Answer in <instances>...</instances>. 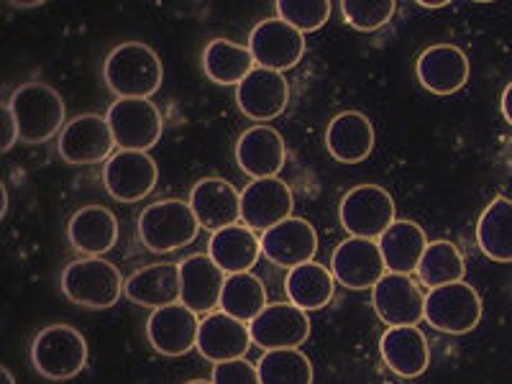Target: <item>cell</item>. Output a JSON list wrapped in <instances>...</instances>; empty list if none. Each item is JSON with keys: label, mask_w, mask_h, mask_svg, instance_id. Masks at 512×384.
Masks as SVG:
<instances>
[{"label": "cell", "mask_w": 512, "mask_h": 384, "mask_svg": "<svg viewBox=\"0 0 512 384\" xmlns=\"http://www.w3.org/2000/svg\"><path fill=\"white\" fill-rule=\"evenodd\" d=\"M379 354L390 372L415 379L431 364V346L418 326H390L379 338Z\"/></svg>", "instance_id": "cell-23"}, {"label": "cell", "mask_w": 512, "mask_h": 384, "mask_svg": "<svg viewBox=\"0 0 512 384\" xmlns=\"http://www.w3.org/2000/svg\"><path fill=\"white\" fill-rule=\"evenodd\" d=\"M72 249L85 256H103L118 241V218L105 205H85L75 210L67 223Z\"/></svg>", "instance_id": "cell-25"}, {"label": "cell", "mask_w": 512, "mask_h": 384, "mask_svg": "<svg viewBox=\"0 0 512 384\" xmlns=\"http://www.w3.org/2000/svg\"><path fill=\"white\" fill-rule=\"evenodd\" d=\"M159 167L146 152L118 149L103 167V185L118 203H139L157 187Z\"/></svg>", "instance_id": "cell-12"}, {"label": "cell", "mask_w": 512, "mask_h": 384, "mask_svg": "<svg viewBox=\"0 0 512 384\" xmlns=\"http://www.w3.org/2000/svg\"><path fill=\"white\" fill-rule=\"evenodd\" d=\"M105 85L118 98H152L164 80V67L159 54L149 44L126 41L118 44L103 67Z\"/></svg>", "instance_id": "cell-1"}, {"label": "cell", "mask_w": 512, "mask_h": 384, "mask_svg": "<svg viewBox=\"0 0 512 384\" xmlns=\"http://www.w3.org/2000/svg\"><path fill=\"white\" fill-rule=\"evenodd\" d=\"M0 192H3V210H0V213L6 216V213H8V190H6V185L0 187Z\"/></svg>", "instance_id": "cell-42"}, {"label": "cell", "mask_w": 512, "mask_h": 384, "mask_svg": "<svg viewBox=\"0 0 512 384\" xmlns=\"http://www.w3.org/2000/svg\"><path fill=\"white\" fill-rule=\"evenodd\" d=\"M192 213L200 228L216 233L241 221V192L223 177H203L190 190Z\"/></svg>", "instance_id": "cell-17"}, {"label": "cell", "mask_w": 512, "mask_h": 384, "mask_svg": "<svg viewBox=\"0 0 512 384\" xmlns=\"http://www.w3.org/2000/svg\"><path fill=\"white\" fill-rule=\"evenodd\" d=\"M185 384H213V379H190V382Z\"/></svg>", "instance_id": "cell-44"}, {"label": "cell", "mask_w": 512, "mask_h": 384, "mask_svg": "<svg viewBox=\"0 0 512 384\" xmlns=\"http://www.w3.org/2000/svg\"><path fill=\"white\" fill-rule=\"evenodd\" d=\"M31 364L44 379L64 382L88 367V341L72 326H49L31 344Z\"/></svg>", "instance_id": "cell-5"}, {"label": "cell", "mask_w": 512, "mask_h": 384, "mask_svg": "<svg viewBox=\"0 0 512 384\" xmlns=\"http://www.w3.org/2000/svg\"><path fill=\"white\" fill-rule=\"evenodd\" d=\"M126 297L131 303L144 305V308H164V305L180 303L182 280L180 264L159 262L149 267L136 269L126 280Z\"/></svg>", "instance_id": "cell-26"}, {"label": "cell", "mask_w": 512, "mask_h": 384, "mask_svg": "<svg viewBox=\"0 0 512 384\" xmlns=\"http://www.w3.org/2000/svg\"><path fill=\"white\" fill-rule=\"evenodd\" d=\"M111 123L98 113H82L72 118L59 134V157L67 164H98L113 157Z\"/></svg>", "instance_id": "cell-10"}, {"label": "cell", "mask_w": 512, "mask_h": 384, "mask_svg": "<svg viewBox=\"0 0 512 384\" xmlns=\"http://www.w3.org/2000/svg\"><path fill=\"white\" fill-rule=\"evenodd\" d=\"M213 384H262L259 372H256V364L246 359H233L223 361L213 367Z\"/></svg>", "instance_id": "cell-38"}, {"label": "cell", "mask_w": 512, "mask_h": 384, "mask_svg": "<svg viewBox=\"0 0 512 384\" xmlns=\"http://www.w3.org/2000/svg\"><path fill=\"white\" fill-rule=\"evenodd\" d=\"M182 297L180 303L187 305L192 313L208 315L216 305H221L226 274L208 254L187 256L180 262Z\"/></svg>", "instance_id": "cell-24"}, {"label": "cell", "mask_w": 512, "mask_h": 384, "mask_svg": "<svg viewBox=\"0 0 512 384\" xmlns=\"http://www.w3.org/2000/svg\"><path fill=\"white\" fill-rule=\"evenodd\" d=\"M295 198L285 180L267 177V180H251L241 190V221L251 231H269L292 218Z\"/></svg>", "instance_id": "cell-14"}, {"label": "cell", "mask_w": 512, "mask_h": 384, "mask_svg": "<svg viewBox=\"0 0 512 384\" xmlns=\"http://www.w3.org/2000/svg\"><path fill=\"white\" fill-rule=\"evenodd\" d=\"M262 254L282 269L303 267L318 254V233L305 218H287L262 233Z\"/></svg>", "instance_id": "cell-19"}, {"label": "cell", "mask_w": 512, "mask_h": 384, "mask_svg": "<svg viewBox=\"0 0 512 384\" xmlns=\"http://www.w3.org/2000/svg\"><path fill=\"white\" fill-rule=\"evenodd\" d=\"M379 251L384 256L387 272L392 274H413L418 272V264L428 249V236L423 228L413 221H395L387 231L379 236Z\"/></svg>", "instance_id": "cell-29"}, {"label": "cell", "mask_w": 512, "mask_h": 384, "mask_svg": "<svg viewBox=\"0 0 512 384\" xmlns=\"http://www.w3.org/2000/svg\"><path fill=\"white\" fill-rule=\"evenodd\" d=\"M11 111L16 118L18 136L26 144H44L52 136L62 134L64 100L47 82H24L11 95Z\"/></svg>", "instance_id": "cell-4"}, {"label": "cell", "mask_w": 512, "mask_h": 384, "mask_svg": "<svg viewBox=\"0 0 512 384\" xmlns=\"http://www.w3.org/2000/svg\"><path fill=\"white\" fill-rule=\"evenodd\" d=\"M208 256L223 269L226 277L251 272V267L262 256V236H256V231L236 223V226L210 233Z\"/></svg>", "instance_id": "cell-28"}, {"label": "cell", "mask_w": 512, "mask_h": 384, "mask_svg": "<svg viewBox=\"0 0 512 384\" xmlns=\"http://www.w3.org/2000/svg\"><path fill=\"white\" fill-rule=\"evenodd\" d=\"M285 292L292 305L310 313V310H320L331 303L333 292H336V277L323 264L308 262L303 267L290 269L285 280Z\"/></svg>", "instance_id": "cell-31"}, {"label": "cell", "mask_w": 512, "mask_h": 384, "mask_svg": "<svg viewBox=\"0 0 512 384\" xmlns=\"http://www.w3.org/2000/svg\"><path fill=\"white\" fill-rule=\"evenodd\" d=\"M331 272L346 290H374V285L387 274V264L377 241L349 236L333 249Z\"/></svg>", "instance_id": "cell-11"}, {"label": "cell", "mask_w": 512, "mask_h": 384, "mask_svg": "<svg viewBox=\"0 0 512 384\" xmlns=\"http://www.w3.org/2000/svg\"><path fill=\"white\" fill-rule=\"evenodd\" d=\"M267 305V290H264V282L256 274H228L221 295L223 313L244 320V323H251Z\"/></svg>", "instance_id": "cell-34"}, {"label": "cell", "mask_w": 512, "mask_h": 384, "mask_svg": "<svg viewBox=\"0 0 512 384\" xmlns=\"http://www.w3.org/2000/svg\"><path fill=\"white\" fill-rule=\"evenodd\" d=\"M415 75L428 93L454 95L469 80V57L454 44H433L420 52Z\"/></svg>", "instance_id": "cell-22"}, {"label": "cell", "mask_w": 512, "mask_h": 384, "mask_svg": "<svg viewBox=\"0 0 512 384\" xmlns=\"http://www.w3.org/2000/svg\"><path fill=\"white\" fill-rule=\"evenodd\" d=\"M326 146L336 162L359 164L374 152V126L364 113H338L326 128Z\"/></svg>", "instance_id": "cell-27"}, {"label": "cell", "mask_w": 512, "mask_h": 384, "mask_svg": "<svg viewBox=\"0 0 512 384\" xmlns=\"http://www.w3.org/2000/svg\"><path fill=\"white\" fill-rule=\"evenodd\" d=\"M59 282L70 303L93 310L113 308L126 292V280L118 267L103 256H82L77 262L67 264Z\"/></svg>", "instance_id": "cell-2"}, {"label": "cell", "mask_w": 512, "mask_h": 384, "mask_svg": "<svg viewBox=\"0 0 512 384\" xmlns=\"http://www.w3.org/2000/svg\"><path fill=\"white\" fill-rule=\"evenodd\" d=\"M0 384H16V379H13V374L6 367L0 369Z\"/></svg>", "instance_id": "cell-41"}, {"label": "cell", "mask_w": 512, "mask_h": 384, "mask_svg": "<svg viewBox=\"0 0 512 384\" xmlns=\"http://www.w3.org/2000/svg\"><path fill=\"white\" fill-rule=\"evenodd\" d=\"M251 331L244 320L233 318V315L216 310L208 313L200 320L198 331V354L203 359L213 361V364H223V361L244 359L246 351L251 349Z\"/></svg>", "instance_id": "cell-18"}, {"label": "cell", "mask_w": 512, "mask_h": 384, "mask_svg": "<svg viewBox=\"0 0 512 384\" xmlns=\"http://www.w3.org/2000/svg\"><path fill=\"white\" fill-rule=\"evenodd\" d=\"M251 341L264 351L300 349L310 338V318L292 303H269L249 323Z\"/></svg>", "instance_id": "cell-13"}, {"label": "cell", "mask_w": 512, "mask_h": 384, "mask_svg": "<svg viewBox=\"0 0 512 384\" xmlns=\"http://www.w3.org/2000/svg\"><path fill=\"white\" fill-rule=\"evenodd\" d=\"M249 52L256 67L272 72L292 70L305 54V34L292 29L282 18H264L251 29Z\"/></svg>", "instance_id": "cell-9"}, {"label": "cell", "mask_w": 512, "mask_h": 384, "mask_svg": "<svg viewBox=\"0 0 512 384\" xmlns=\"http://www.w3.org/2000/svg\"><path fill=\"white\" fill-rule=\"evenodd\" d=\"M200 223L190 200L167 198L141 210L139 239L154 254H172L198 239Z\"/></svg>", "instance_id": "cell-3"}, {"label": "cell", "mask_w": 512, "mask_h": 384, "mask_svg": "<svg viewBox=\"0 0 512 384\" xmlns=\"http://www.w3.org/2000/svg\"><path fill=\"white\" fill-rule=\"evenodd\" d=\"M333 6L328 0H280L277 3V18L297 29L300 34L318 31L331 18Z\"/></svg>", "instance_id": "cell-36"}, {"label": "cell", "mask_w": 512, "mask_h": 384, "mask_svg": "<svg viewBox=\"0 0 512 384\" xmlns=\"http://www.w3.org/2000/svg\"><path fill=\"white\" fill-rule=\"evenodd\" d=\"M418 6L420 8H443V6H448V3H446V0H441V3H423V0H420Z\"/></svg>", "instance_id": "cell-43"}, {"label": "cell", "mask_w": 512, "mask_h": 384, "mask_svg": "<svg viewBox=\"0 0 512 384\" xmlns=\"http://www.w3.org/2000/svg\"><path fill=\"white\" fill-rule=\"evenodd\" d=\"M425 320L448 336L472 333L482 320V297L469 282H451L425 295Z\"/></svg>", "instance_id": "cell-6"}, {"label": "cell", "mask_w": 512, "mask_h": 384, "mask_svg": "<svg viewBox=\"0 0 512 384\" xmlns=\"http://www.w3.org/2000/svg\"><path fill=\"white\" fill-rule=\"evenodd\" d=\"M477 246L492 262H512V200L495 198L477 221Z\"/></svg>", "instance_id": "cell-32"}, {"label": "cell", "mask_w": 512, "mask_h": 384, "mask_svg": "<svg viewBox=\"0 0 512 384\" xmlns=\"http://www.w3.org/2000/svg\"><path fill=\"white\" fill-rule=\"evenodd\" d=\"M287 103H290V85L282 72L256 67L236 88V105L251 121H272L285 113Z\"/></svg>", "instance_id": "cell-21"}, {"label": "cell", "mask_w": 512, "mask_h": 384, "mask_svg": "<svg viewBox=\"0 0 512 384\" xmlns=\"http://www.w3.org/2000/svg\"><path fill=\"white\" fill-rule=\"evenodd\" d=\"M397 11V3L392 0H344L341 13L346 24L356 31H377L384 24H390Z\"/></svg>", "instance_id": "cell-37"}, {"label": "cell", "mask_w": 512, "mask_h": 384, "mask_svg": "<svg viewBox=\"0 0 512 384\" xmlns=\"http://www.w3.org/2000/svg\"><path fill=\"white\" fill-rule=\"evenodd\" d=\"M372 303L387 326H418L425 318V295L408 274H384L374 285Z\"/></svg>", "instance_id": "cell-16"}, {"label": "cell", "mask_w": 512, "mask_h": 384, "mask_svg": "<svg viewBox=\"0 0 512 384\" xmlns=\"http://www.w3.org/2000/svg\"><path fill=\"white\" fill-rule=\"evenodd\" d=\"M200 320L187 305L175 303L152 310L146 320V338L157 354L185 356L198 346Z\"/></svg>", "instance_id": "cell-15"}, {"label": "cell", "mask_w": 512, "mask_h": 384, "mask_svg": "<svg viewBox=\"0 0 512 384\" xmlns=\"http://www.w3.org/2000/svg\"><path fill=\"white\" fill-rule=\"evenodd\" d=\"M415 274H418L420 282H423L428 290L451 285V282H464V254H461L459 246L451 244V241H431L428 249H425L423 259H420L418 272Z\"/></svg>", "instance_id": "cell-33"}, {"label": "cell", "mask_w": 512, "mask_h": 384, "mask_svg": "<svg viewBox=\"0 0 512 384\" xmlns=\"http://www.w3.org/2000/svg\"><path fill=\"white\" fill-rule=\"evenodd\" d=\"M500 108H502V116H505V121L512 126V82H510V85H507L505 90H502Z\"/></svg>", "instance_id": "cell-40"}, {"label": "cell", "mask_w": 512, "mask_h": 384, "mask_svg": "<svg viewBox=\"0 0 512 384\" xmlns=\"http://www.w3.org/2000/svg\"><path fill=\"white\" fill-rule=\"evenodd\" d=\"M256 372L262 384H313V364L300 349L264 351Z\"/></svg>", "instance_id": "cell-35"}, {"label": "cell", "mask_w": 512, "mask_h": 384, "mask_svg": "<svg viewBox=\"0 0 512 384\" xmlns=\"http://www.w3.org/2000/svg\"><path fill=\"white\" fill-rule=\"evenodd\" d=\"M113 139L123 152H149L162 139V113L146 98H118L105 113Z\"/></svg>", "instance_id": "cell-8"}, {"label": "cell", "mask_w": 512, "mask_h": 384, "mask_svg": "<svg viewBox=\"0 0 512 384\" xmlns=\"http://www.w3.org/2000/svg\"><path fill=\"white\" fill-rule=\"evenodd\" d=\"M203 70L216 85H223V88L236 85L239 88L241 82L256 70V62L249 47H241L231 39H213L208 41L203 52Z\"/></svg>", "instance_id": "cell-30"}, {"label": "cell", "mask_w": 512, "mask_h": 384, "mask_svg": "<svg viewBox=\"0 0 512 384\" xmlns=\"http://www.w3.org/2000/svg\"><path fill=\"white\" fill-rule=\"evenodd\" d=\"M287 149L285 139L272 126L246 128L241 139L236 141V164L251 180H267L277 177L285 167Z\"/></svg>", "instance_id": "cell-20"}, {"label": "cell", "mask_w": 512, "mask_h": 384, "mask_svg": "<svg viewBox=\"0 0 512 384\" xmlns=\"http://www.w3.org/2000/svg\"><path fill=\"white\" fill-rule=\"evenodd\" d=\"M3 118H0V126H3V131H0V152L6 154L11 152V146L16 144L21 136H18V126H16V118H13V111H11V105L3 103Z\"/></svg>", "instance_id": "cell-39"}, {"label": "cell", "mask_w": 512, "mask_h": 384, "mask_svg": "<svg viewBox=\"0 0 512 384\" xmlns=\"http://www.w3.org/2000/svg\"><path fill=\"white\" fill-rule=\"evenodd\" d=\"M341 228L356 239H379L397 221L395 200L384 187L359 185L349 190L338 208Z\"/></svg>", "instance_id": "cell-7"}]
</instances>
